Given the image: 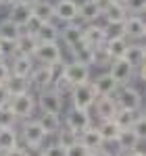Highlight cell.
Wrapping results in <instances>:
<instances>
[{
  "label": "cell",
  "mask_w": 146,
  "mask_h": 156,
  "mask_svg": "<svg viewBox=\"0 0 146 156\" xmlns=\"http://www.w3.org/2000/svg\"><path fill=\"white\" fill-rule=\"evenodd\" d=\"M63 71V60L59 62V65H36L34 67V71L29 73V87L31 90H36V92H40V90H46V87H50L52 85V81L61 75Z\"/></svg>",
  "instance_id": "1"
},
{
  "label": "cell",
  "mask_w": 146,
  "mask_h": 156,
  "mask_svg": "<svg viewBox=\"0 0 146 156\" xmlns=\"http://www.w3.org/2000/svg\"><path fill=\"white\" fill-rule=\"evenodd\" d=\"M46 137L48 135L44 133L42 125L36 119H27L23 123V127H21V140L25 142L23 148L29 152V156H31V152H40L42 150V144H44Z\"/></svg>",
  "instance_id": "2"
},
{
  "label": "cell",
  "mask_w": 146,
  "mask_h": 156,
  "mask_svg": "<svg viewBox=\"0 0 146 156\" xmlns=\"http://www.w3.org/2000/svg\"><path fill=\"white\" fill-rule=\"evenodd\" d=\"M9 108L13 110V115L21 121H27L34 117V110H36V96L31 92H25V94H17L11 96Z\"/></svg>",
  "instance_id": "3"
},
{
  "label": "cell",
  "mask_w": 146,
  "mask_h": 156,
  "mask_svg": "<svg viewBox=\"0 0 146 156\" xmlns=\"http://www.w3.org/2000/svg\"><path fill=\"white\" fill-rule=\"evenodd\" d=\"M34 62L38 65H59L63 60V50L59 42H44V44H38L36 52H34Z\"/></svg>",
  "instance_id": "4"
},
{
  "label": "cell",
  "mask_w": 146,
  "mask_h": 156,
  "mask_svg": "<svg viewBox=\"0 0 146 156\" xmlns=\"http://www.w3.org/2000/svg\"><path fill=\"white\" fill-rule=\"evenodd\" d=\"M113 98H115L119 108H127V110H140L142 108V94L134 85H119L117 92L113 94Z\"/></svg>",
  "instance_id": "5"
},
{
  "label": "cell",
  "mask_w": 146,
  "mask_h": 156,
  "mask_svg": "<svg viewBox=\"0 0 146 156\" xmlns=\"http://www.w3.org/2000/svg\"><path fill=\"white\" fill-rule=\"evenodd\" d=\"M36 106H40L42 112H61L63 106H65V98L52 90V87H46V90H40L36 96Z\"/></svg>",
  "instance_id": "6"
},
{
  "label": "cell",
  "mask_w": 146,
  "mask_h": 156,
  "mask_svg": "<svg viewBox=\"0 0 146 156\" xmlns=\"http://www.w3.org/2000/svg\"><path fill=\"white\" fill-rule=\"evenodd\" d=\"M71 104L73 108H84V110H90L92 104H94V100H96V92H94V87L90 81H86V83H79V85H73L71 87Z\"/></svg>",
  "instance_id": "7"
},
{
  "label": "cell",
  "mask_w": 146,
  "mask_h": 156,
  "mask_svg": "<svg viewBox=\"0 0 146 156\" xmlns=\"http://www.w3.org/2000/svg\"><path fill=\"white\" fill-rule=\"evenodd\" d=\"M90 75H92V69H90L88 65L75 62V60L63 62V77H65L71 85H79V83L90 81Z\"/></svg>",
  "instance_id": "8"
},
{
  "label": "cell",
  "mask_w": 146,
  "mask_h": 156,
  "mask_svg": "<svg viewBox=\"0 0 146 156\" xmlns=\"http://www.w3.org/2000/svg\"><path fill=\"white\" fill-rule=\"evenodd\" d=\"M146 36V23L140 15H127L123 21V37L127 42H140Z\"/></svg>",
  "instance_id": "9"
},
{
  "label": "cell",
  "mask_w": 146,
  "mask_h": 156,
  "mask_svg": "<svg viewBox=\"0 0 146 156\" xmlns=\"http://www.w3.org/2000/svg\"><path fill=\"white\" fill-rule=\"evenodd\" d=\"M117 81L119 85H130V81L134 79V67L127 62L125 58H117V60H111V65H109V71H107Z\"/></svg>",
  "instance_id": "10"
},
{
  "label": "cell",
  "mask_w": 146,
  "mask_h": 156,
  "mask_svg": "<svg viewBox=\"0 0 146 156\" xmlns=\"http://www.w3.org/2000/svg\"><path fill=\"white\" fill-rule=\"evenodd\" d=\"M92 125V117H90V110H84V108H73L65 115V127H69V129H73V131L79 133L84 131V129H88Z\"/></svg>",
  "instance_id": "11"
},
{
  "label": "cell",
  "mask_w": 146,
  "mask_h": 156,
  "mask_svg": "<svg viewBox=\"0 0 146 156\" xmlns=\"http://www.w3.org/2000/svg\"><path fill=\"white\" fill-rule=\"evenodd\" d=\"M52 6H54V21H61V23L77 21V2L75 0H57Z\"/></svg>",
  "instance_id": "12"
},
{
  "label": "cell",
  "mask_w": 146,
  "mask_h": 156,
  "mask_svg": "<svg viewBox=\"0 0 146 156\" xmlns=\"http://www.w3.org/2000/svg\"><path fill=\"white\" fill-rule=\"evenodd\" d=\"M94 115H96L100 121H109L115 117V112H117V102H115V98L113 96H98L94 100Z\"/></svg>",
  "instance_id": "13"
},
{
  "label": "cell",
  "mask_w": 146,
  "mask_h": 156,
  "mask_svg": "<svg viewBox=\"0 0 146 156\" xmlns=\"http://www.w3.org/2000/svg\"><path fill=\"white\" fill-rule=\"evenodd\" d=\"M88 46L92 48H98L107 42V34H104V25H98V23H86L84 25V36H82Z\"/></svg>",
  "instance_id": "14"
},
{
  "label": "cell",
  "mask_w": 146,
  "mask_h": 156,
  "mask_svg": "<svg viewBox=\"0 0 146 156\" xmlns=\"http://www.w3.org/2000/svg\"><path fill=\"white\" fill-rule=\"evenodd\" d=\"M140 119H144V110H127V108H117L113 121L117 123L119 129H132Z\"/></svg>",
  "instance_id": "15"
},
{
  "label": "cell",
  "mask_w": 146,
  "mask_h": 156,
  "mask_svg": "<svg viewBox=\"0 0 146 156\" xmlns=\"http://www.w3.org/2000/svg\"><path fill=\"white\" fill-rule=\"evenodd\" d=\"M90 83L94 87L96 96H113L117 92V87H119V83L111 77L109 73H100L98 77H94V81L90 79Z\"/></svg>",
  "instance_id": "16"
},
{
  "label": "cell",
  "mask_w": 146,
  "mask_h": 156,
  "mask_svg": "<svg viewBox=\"0 0 146 156\" xmlns=\"http://www.w3.org/2000/svg\"><path fill=\"white\" fill-rule=\"evenodd\" d=\"M82 36H84V25L75 23V21L73 23H65V27L59 29V37H61V42L67 48H71L77 42H82Z\"/></svg>",
  "instance_id": "17"
},
{
  "label": "cell",
  "mask_w": 146,
  "mask_h": 156,
  "mask_svg": "<svg viewBox=\"0 0 146 156\" xmlns=\"http://www.w3.org/2000/svg\"><path fill=\"white\" fill-rule=\"evenodd\" d=\"M77 142L82 146H86L88 152H96V150H100L104 146V142H102V137H100V133L96 129V125H90L88 129H84L77 135Z\"/></svg>",
  "instance_id": "18"
},
{
  "label": "cell",
  "mask_w": 146,
  "mask_h": 156,
  "mask_svg": "<svg viewBox=\"0 0 146 156\" xmlns=\"http://www.w3.org/2000/svg\"><path fill=\"white\" fill-rule=\"evenodd\" d=\"M6 19L13 21L17 27L23 29L25 25H27V21L31 19V6H27L23 2H15V4L9 6V17H6Z\"/></svg>",
  "instance_id": "19"
},
{
  "label": "cell",
  "mask_w": 146,
  "mask_h": 156,
  "mask_svg": "<svg viewBox=\"0 0 146 156\" xmlns=\"http://www.w3.org/2000/svg\"><path fill=\"white\" fill-rule=\"evenodd\" d=\"M36 62L31 56H23V54H15L11 56V65H9V71L13 75H21V77H29V73L34 71Z\"/></svg>",
  "instance_id": "20"
},
{
  "label": "cell",
  "mask_w": 146,
  "mask_h": 156,
  "mask_svg": "<svg viewBox=\"0 0 146 156\" xmlns=\"http://www.w3.org/2000/svg\"><path fill=\"white\" fill-rule=\"evenodd\" d=\"M142 140H144V137H142L138 131H134V129H121L115 142H117V146L121 148V152L125 154V152L138 150V144H140Z\"/></svg>",
  "instance_id": "21"
},
{
  "label": "cell",
  "mask_w": 146,
  "mask_h": 156,
  "mask_svg": "<svg viewBox=\"0 0 146 156\" xmlns=\"http://www.w3.org/2000/svg\"><path fill=\"white\" fill-rule=\"evenodd\" d=\"M123 58L134 67V71L138 69V67H142V65L146 62V48H144V44H140V42H130L127 48H125Z\"/></svg>",
  "instance_id": "22"
},
{
  "label": "cell",
  "mask_w": 146,
  "mask_h": 156,
  "mask_svg": "<svg viewBox=\"0 0 146 156\" xmlns=\"http://www.w3.org/2000/svg\"><path fill=\"white\" fill-rule=\"evenodd\" d=\"M71 60H75V62H82V65H88L90 69L94 67V48L92 46H88L84 40L82 42H77L75 46H71Z\"/></svg>",
  "instance_id": "23"
},
{
  "label": "cell",
  "mask_w": 146,
  "mask_h": 156,
  "mask_svg": "<svg viewBox=\"0 0 146 156\" xmlns=\"http://www.w3.org/2000/svg\"><path fill=\"white\" fill-rule=\"evenodd\" d=\"M100 17L102 12L94 0H86L82 4H77V19H82L84 23H96Z\"/></svg>",
  "instance_id": "24"
},
{
  "label": "cell",
  "mask_w": 146,
  "mask_h": 156,
  "mask_svg": "<svg viewBox=\"0 0 146 156\" xmlns=\"http://www.w3.org/2000/svg\"><path fill=\"white\" fill-rule=\"evenodd\" d=\"M38 48V40L31 34L21 31V36L15 40V54H23V56H34Z\"/></svg>",
  "instance_id": "25"
},
{
  "label": "cell",
  "mask_w": 146,
  "mask_h": 156,
  "mask_svg": "<svg viewBox=\"0 0 146 156\" xmlns=\"http://www.w3.org/2000/svg\"><path fill=\"white\" fill-rule=\"evenodd\" d=\"M127 44H130V42H127L125 37H107V42L102 44V48L109 54L111 60H117V58H123Z\"/></svg>",
  "instance_id": "26"
},
{
  "label": "cell",
  "mask_w": 146,
  "mask_h": 156,
  "mask_svg": "<svg viewBox=\"0 0 146 156\" xmlns=\"http://www.w3.org/2000/svg\"><path fill=\"white\" fill-rule=\"evenodd\" d=\"M31 17H36L40 23H52L54 21V6L48 0H38L31 6Z\"/></svg>",
  "instance_id": "27"
},
{
  "label": "cell",
  "mask_w": 146,
  "mask_h": 156,
  "mask_svg": "<svg viewBox=\"0 0 146 156\" xmlns=\"http://www.w3.org/2000/svg\"><path fill=\"white\" fill-rule=\"evenodd\" d=\"M38 123L42 125V129L46 135H54V133L61 129V115H57V112H40V117H38Z\"/></svg>",
  "instance_id": "28"
},
{
  "label": "cell",
  "mask_w": 146,
  "mask_h": 156,
  "mask_svg": "<svg viewBox=\"0 0 146 156\" xmlns=\"http://www.w3.org/2000/svg\"><path fill=\"white\" fill-rule=\"evenodd\" d=\"M4 87L9 90L11 96H17V94H25V92H31L29 87V79L27 77H21V75H9V79L4 81Z\"/></svg>",
  "instance_id": "29"
},
{
  "label": "cell",
  "mask_w": 146,
  "mask_h": 156,
  "mask_svg": "<svg viewBox=\"0 0 146 156\" xmlns=\"http://www.w3.org/2000/svg\"><path fill=\"white\" fill-rule=\"evenodd\" d=\"M102 17L107 19V23H123L125 17H127V11H125V6H123L121 2L111 0V4L102 12Z\"/></svg>",
  "instance_id": "30"
},
{
  "label": "cell",
  "mask_w": 146,
  "mask_h": 156,
  "mask_svg": "<svg viewBox=\"0 0 146 156\" xmlns=\"http://www.w3.org/2000/svg\"><path fill=\"white\" fill-rule=\"evenodd\" d=\"M34 37L38 40V44H44V42H59V27H57L54 21H52V23H42Z\"/></svg>",
  "instance_id": "31"
},
{
  "label": "cell",
  "mask_w": 146,
  "mask_h": 156,
  "mask_svg": "<svg viewBox=\"0 0 146 156\" xmlns=\"http://www.w3.org/2000/svg\"><path fill=\"white\" fill-rule=\"evenodd\" d=\"M15 146H19V133L15 131V127L0 129V154L9 152Z\"/></svg>",
  "instance_id": "32"
},
{
  "label": "cell",
  "mask_w": 146,
  "mask_h": 156,
  "mask_svg": "<svg viewBox=\"0 0 146 156\" xmlns=\"http://www.w3.org/2000/svg\"><path fill=\"white\" fill-rule=\"evenodd\" d=\"M96 129H98V133H100V137H102V142H115L117 135H119V131H121L113 119L100 121V125H96Z\"/></svg>",
  "instance_id": "33"
},
{
  "label": "cell",
  "mask_w": 146,
  "mask_h": 156,
  "mask_svg": "<svg viewBox=\"0 0 146 156\" xmlns=\"http://www.w3.org/2000/svg\"><path fill=\"white\" fill-rule=\"evenodd\" d=\"M19 36H21V27H17L9 19H2L0 21V40H11V42H15Z\"/></svg>",
  "instance_id": "34"
},
{
  "label": "cell",
  "mask_w": 146,
  "mask_h": 156,
  "mask_svg": "<svg viewBox=\"0 0 146 156\" xmlns=\"http://www.w3.org/2000/svg\"><path fill=\"white\" fill-rule=\"evenodd\" d=\"M54 135H57V142L54 144L63 146V148H71L73 144H77V133L73 131V129H69V127H63L61 125V129L54 133Z\"/></svg>",
  "instance_id": "35"
},
{
  "label": "cell",
  "mask_w": 146,
  "mask_h": 156,
  "mask_svg": "<svg viewBox=\"0 0 146 156\" xmlns=\"http://www.w3.org/2000/svg\"><path fill=\"white\" fill-rule=\"evenodd\" d=\"M17 117L13 115V110L9 106H2L0 108V129H6V127H15L17 125Z\"/></svg>",
  "instance_id": "36"
},
{
  "label": "cell",
  "mask_w": 146,
  "mask_h": 156,
  "mask_svg": "<svg viewBox=\"0 0 146 156\" xmlns=\"http://www.w3.org/2000/svg\"><path fill=\"white\" fill-rule=\"evenodd\" d=\"M121 4L125 6L127 15H140L146 9V0H121Z\"/></svg>",
  "instance_id": "37"
},
{
  "label": "cell",
  "mask_w": 146,
  "mask_h": 156,
  "mask_svg": "<svg viewBox=\"0 0 146 156\" xmlns=\"http://www.w3.org/2000/svg\"><path fill=\"white\" fill-rule=\"evenodd\" d=\"M40 154L42 156H67V148H63L59 144H50L46 148H42Z\"/></svg>",
  "instance_id": "38"
},
{
  "label": "cell",
  "mask_w": 146,
  "mask_h": 156,
  "mask_svg": "<svg viewBox=\"0 0 146 156\" xmlns=\"http://www.w3.org/2000/svg\"><path fill=\"white\" fill-rule=\"evenodd\" d=\"M15 56V42L11 40H0V58H11Z\"/></svg>",
  "instance_id": "39"
},
{
  "label": "cell",
  "mask_w": 146,
  "mask_h": 156,
  "mask_svg": "<svg viewBox=\"0 0 146 156\" xmlns=\"http://www.w3.org/2000/svg\"><path fill=\"white\" fill-rule=\"evenodd\" d=\"M104 34L107 37H123V23H107Z\"/></svg>",
  "instance_id": "40"
},
{
  "label": "cell",
  "mask_w": 146,
  "mask_h": 156,
  "mask_svg": "<svg viewBox=\"0 0 146 156\" xmlns=\"http://www.w3.org/2000/svg\"><path fill=\"white\" fill-rule=\"evenodd\" d=\"M86 154H88V148L82 146L79 142H77V144H73L71 148H67V156H86Z\"/></svg>",
  "instance_id": "41"
},
{
  "label": "cell",
  "mask_w": 146,
  "mask_h": 156,
  "mask_svg": "<svg viewBox=\"0 0 146 156\" xmlns=\"http://www.w3.org/2000/svg\"><path fill=\"white\" fill-rule=\"evenodd\" d=\"M0 156H29V152L25 150L23 146H15V148H11L9 152H4V154H0Z\"/></svg>",
  "instance_id": "42"
},
{
  "label": "cell",
  "mask_w": 146,
  "mask_h": 156,
  "mask_svg": "<svg viewBox=\"0 0 146 156\" xmlns=\"http://www.w3.org/2000/svg\"><path fill=\"white\" fill-rule=\"evenodd\" d=\"M9 102H11V94H9V90L4 87V83H0V108L9 106Z\"/></svg>",
  "instance_id": "43"
},
{
  "label": "cell",
  "mask_w": 146,
  "mask_h": 156,
  "mask_svg": "<svg viewBox=\"0 0 146 156\" xmlns=\"http://www.w3.org/2000/svg\"><path fill=\"white\" fill-rule=\"evenodd\" d=\"M9 75H11V71H9V62H4V60L0 58V83H4V81L9 79Z\"/></svg>",
  "instance_id": "44"
},
{
  "label": "cell",
  "mask_w": 146,
  "mask_h": 156,
  "mask_svg": "<svg viewBox=\"0 0 146 156\" xmlns=\"http://www.w3.org/2000/svg\"><path fill=\"white\" fill-rule=\"evenodd\" d=\"M123 156H144V152H140V150H132V152H125Z\"/></svg>",
  "instance_id": "45"
},
{
  "label": "cell",
  "mask_w": 146,
  "mask_h": 156,
  "mask_svg": "<svg viewBox=\"0 0 146 156\" xmlns=\"http://www.w3.org/2000/svg\"><path fill=\"white\" fill-rule=\"evenodd\" d=\"M15 2H17V0H0L2 6H11V4H15Z\"/></svg>",
  "instance_id": "46"
},
{
  "label": "cell",
  "mask_w": 146,
  "mask_h": 156,
  "mask_svg": "<svg viewBox=\"0 0 146 156\" xmlns=\"http://www.w3.org/2000/svg\"><path fill=\"white\" fill-rule=\"evenodd\" d=\"M17 2H23V4H27V6H34L38 0H17Z\"/></svg>",
  "instance_id": "47"
},
{
  "label": "cell",
  "mask_w": 146,
  "mask_h": 156,
  "mask_svg": "<svg viewBox=\"0 0 146 156\" xmlns=\"http://www.w3.org/2000/svg\"><path fill=\"white\" fill-rule=\"evenodd\" d=\"M86 156H94V152H88V154H86Z\"/></svg>",
  "instance_id": "48"
},
{
  "label": "cell",
  "mask_w": 146,
  "mask_h": 156,
  "mask_svg": "<svg viewBox=\"0 0 146 156\" xmlns=\"http://www.w3.org/2000/svg\"><path fill=\"white\" fill-rule=\"evenodd\" d=\"M0 9H2V4H0Z\"/></svg>",
  "instance_id": "49"
},
{
  "label": "cell",
  "mask_w": 146,
  "mask_h": 156,
  "mask_svg": "<svg viewBox=\"0 0 146 156\" xmlns=\"http://www.w3.org/2000/svg\"><path fill=\"white\" fill-rule=\"evenodd\" d=\"M117 2H121V0H117Z\"/></svg>",
  "instance_id": "50"
},
{
  "label": "cell",
  "mask_w": 146,
  "mask_h": 156,
  "mask_svg": "<svg viewBox=\"0 0 146 156\" xmlns=\"http://www.w3.org/2000/svg\"><path fill=\"white\" fill-rule=\"evenodd\" d=\"M38 156H42V154H38Z\"/></svg>",
  "instance_id": "51"
}]
</instances>
